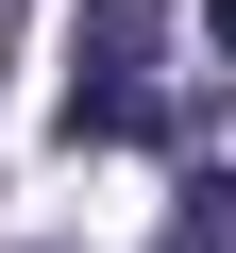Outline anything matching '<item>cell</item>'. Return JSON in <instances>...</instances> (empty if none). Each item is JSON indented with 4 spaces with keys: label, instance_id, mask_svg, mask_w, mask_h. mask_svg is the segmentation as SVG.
Segmentation results:
<instances>
[{
    "label": "cell",
    "instance_id": "1",
    "mask_svg": "<svg viewBox=\"0 0 236 253\" xmlns=\"http://www.w3.org/2000/svg\"><path fill=\"white\" fill-rule=\"evenodd\" d=\"M68 135L84 152H169V0H84L68 17Z\"/></svg>",
    "mask_w": 236,
    "mask_h": 253
},
{
    "label": "cell",
    "instance_id": "2",
    "mask_svg": "<svg viewBox=\"0 0 236 253\" xmlns=\"http://www.w3.org/2000/svg\"><path fill=\"white\" fill-rule=\"evenodd\" d=\"M152 253H236V169H186L169 186V236Z\"/></svg>",
    "mask_w": 236,
    "mask_h": 253
},
{
    "label": "cell",
    "instance_id": "3",
    "mask_svg": "<svg viewBox=\"0 0 236 253\" xmlns=\"http://www.w3.org/2000/svg\"><path fill=\"white\" fill-rule=\"evenodd\" d=\"M202 34H219V68H236V0H202Z\"/></svg>",
    "mask_w": 236,
    "mask_h": 253
}]
</instances>
